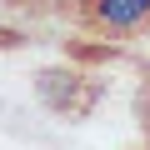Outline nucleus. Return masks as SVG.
<instances>
[{"label":"nucleus","mask_w":150,"mask_h":150,"mask_svg":"<svg viewBox=\"0 0 150 150\" xmlns=\"http://www.w3.org/2000/svg\"><path fill=\"white\" fill-rule=\"evenodd\" d=\"M90 10L110 30H140L150 20V0H90Z\"/></svg>","instance_id":"f257e3e1"}]
</instances>
